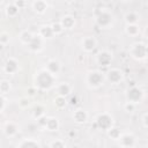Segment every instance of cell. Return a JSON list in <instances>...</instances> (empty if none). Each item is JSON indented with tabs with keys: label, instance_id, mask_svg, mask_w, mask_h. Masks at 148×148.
Masks as SVG:
<instances>
[{
	"label": "cell",
	"instance_id": "6da1fadb",
	"mask_svg": "<svg viewBox=\"0 0 148 148\" xmlns=\"http://www.w3.org/2000/svg\"><path fill=\"white\" fill-rule=\"evenodd\" d=\"M54 81H56V75L50 73L47 69H43L36 74L35 86L40 90H47L51 87H53Z\"/></svg>",
	"mask_w": 148,
	"mask_h": 148
},
{
	"label": "cell",
	"instance_id": "7a4b0ae2",
	"mask_svg": "<svg viewBox=\"0 0 148 148\" xmlns=\"http://www.w3.org/2000/svg\"><path fill=\"white\" fill-rule=\"evenodd\" d=\"M104 81V75L99 71H91L87 75V83L91 88L99 87Z\"/></svg>",
	"mask_w": 148,
	"mask_h": 148
},
{
	"label": "cell",
	"instance_id": "3957f363",
	"mask_svg": "<svg viewBox=\"0 0 148 148\" xmlns=\"http://www.w3.org/2000/svg\"><path fill=\"white\" fill-rule=\"evenodd\" d=\"M112 124H113V119L112 117L106 113V112H103V113H99L96 118V125L98 126V128L101 130H104V131H108L112 127Z\"/></svg>",
	"mask_w": 148,
	"mask_h": 148
},
{
	"label": "cell",
	"instance_id": "277c9868",
	"mask_svg": "<svg viewBox=\"0 0 148 148\" xmlns=\"http://www.w3.org/2000/svg\"><path fill=\"white\" fill-rule=\"evenodd\" d=\"M131 54L133 58L142 60L148 56V46L142 43H136L131 49Z\"/></svg>",
	"mask_w": 148,
	"mask_h": 148
},
{
	"label": "cell",
	"instance_id": "5b68a950",
	"mask_svg": "<svg viewBox=\"0 0 148 148\" xmlns=\"http://www.w3.org/2000/svg\"><path fill=\"white\" fill-rule=\"evenodd\" d=\"M142 97H143V91H142L139 87H136V86L131 87V88L126 91V99H127L128 102L134 103V104L141 102Z\"/></svg>",
	"mask_w": 148,
	"mask_h": 148
},
{
	"label": "cell",
	"instance_id": "8992f818",
	"mask_svg": "<svg viewBox=\"0 0 148 148\" xmlns=\"http://www.w3.org/2000/svg\"><path fill=\"white\" fill-rule=\"evenodd\" d=\"M96 23L101 28H106L112 23V15L108 10H102L96 16Z\"/></svg>",
	"mask_w": 148,
	"mask_h": 148
},
{
	"label": "cell",
	"instance_id": "52a82bcc",
	"mask_svg": "<svg viewBox=\"0 0 148 148\" xmlns=\"http://www.w3.org/2000/svg\"><path fill=\"white\" fill-rule=\"evenodd\" d=\"M106 79L109 82H111L113 84L119 83L123 80V72L118 68H112L106 73Z\"/></svg>",
	"mask_w": 148,
	"mask_h": 148
},
{
	"label": "cell",
	"instance_id": "ba28073f",
	"mask_svg": "<svg viewBox=\"0 0 148 148\" xmlns=\"http://www.w3.org/2000/svg\"><path fill=\"white\" fill-rule=\"evenodd\" d=\"M3 71L7 74H15L18 71V61L14 58H8L3 65Z\"/></svg>",
	"mask_w": 148,
	"mask_h": 148
},
{
	"label": "cell",
	"instance_id": "9c48e42d",
	"mask_svg": "<svg viewBox=\"0 0 148 148\" xmlns=\"http://www.w3.org/2000/svg\"><path fill=\"white\" fill-rule=\"evenodd\" d=\"M112 61V56L108 51H102L97 54V62L103 67H108Z\"/></svg>",
	"mask_w": 148,
	"mask_h": 148
},
{
	"label": "cell",
	"instance_id": "30bf717a",
	"mask_svg": "<svg viewBox=\"0 0 148 148\" xmlns=\"http://www.w3.org/2000/svg\"><path fill=\"white\" fill-rule=\"evenodd\" d=\"M28 47L30 51L32 52H38L42 50L43 47V37L40 35H37V36H34L32 40L28 44Z\"/></svg>",
	"mask_w": 148,
	"mask_h": 148
},
{
	"label": "cell",
	"instance_id": "8fae6325",
	"mask_svg": "<svg viewBox=\"0 0 148 148\" xmlns=\"http://www.w3.org/2000/svg\"><path fill=\"white\" fill-rule=\"evenodd\" d=\"M96 45H97V42L94 37L91 36H88V37H84L82 39V49L86 51V52H91L96 49Z\"/></svg>",
	"mask_w": 148,
	"mask_h": 148
},
{
	"label": "cell",
	"instance_id": "7c38bea8",
	"mask_svg": "<svg viewBox=\"0 0 148 148\" xmlns=\"http://www.w3.org/2000/svg\"><path fill=\"white\" fill-rule=\"evenodd\" d=\"M119 141H120V146L123 147H133L135 145V138L134 135L132 134H121V136L119 138Z\"/></svg>",
	"mask_w": 148,
	"mask_h": 148
},
{
	"label": "cell",
	"instance_id": "4fadbf2b",
	"mask_svg": "<svg viewBox=\"0 0 148 148\" xmlns=\"http://www.w3.org/2000/svg\"><path fill=\"white\" fill-rule=\"evenodd\" d=\"M73 119H74L75 123H77V124H83V123H86L87 119H88V113H87L84 110H82V109H77V110H75L74 113H73Z\"/></svg>",
	"mask_w": 148,
	"mask_h": 148
},
{
	"label": "cell",
	"instance_id": "5bb4252c",
	"mask_svg": "<svg viewBox=\"0 0 148 148\" xmlns=\"http://www.w3.org/2000/svg\"><path fill=\"white\" fill-rule=\"evenodd\" d=\"M32 8L37 14H43L47 9V3L45 0H35L32 3Z\"/></svg>",
	"mask_w": 148,
	"mask_h": 148
},
{
	"label": "cell",
	"instance_id": "9a60e30c",
	"mask_svg": "<svg viewBox=\"0 0 148 148\" xmlns=\"http://www.w3.org/2000/svg\"><path fill=\"white\" fill-rule=\"evenodd\" d=\"M50 73H52L53 75H57L59 72H60V64L57 61V60H49L47 64H46V68Z\"/></svg>",
	"mask_w": 148,
	"mask_h": 148
},
{
	"label": "cell",
	"instance_id": "2e32d148",
	"mask_svg": "<svg viewBox=\"0 0 148 148\" xmlns=\"http://www.w3.org/2000/svg\"><path fill=\"white\" fill-rule=\"evenodd\" d=\"M17 131H18L17 125L15 123H12V121L7 123L6 126H5V128H3V132H5V134L7 136H14L17 133Z\"/></svg>",
	"mask_w": 148,
	"mask_h": 148
},
{
	"label": "cell",
	"instance_id": "e0dca14e",
	"mask_svg": "<svg viewBox=\"0 0 148 148\" xmlns=\"http://www.w3.org/2000/svg\"><path fill=\"white\" fill-rule=\"evenodd\" d=\"M39 35L45 39H50L54 36V32H53V29L51 25H43L39 29Z\"/></svg>",
	"mask_w": 148,
	"mask_h": 148
},
{
	"label": "cell",
	"instance_id": "ac0fdd59",
	"mask_svg": "<svg viewBox=\"0 0 148 148\" xmlns=\"http://www.w3.org/2000/svg\"><path fill=\"white\" fill-rule=\"evenodd\" d=\"M71 91H72V87L66 82H62L57 87V92L60 96H65L66 97V96H68L71 94Z\"/></svg>",
	"mask_w": 148,
	"mask_h": 148
},
{
	"label": "cell",
	"instance_id": "d6986e66",
	"mask_svg": "<svg viewBox=\"0 0 148 148\" xmlns=\"http://www.w3.org/2000/svg\"><path fill=\"white\" fill-rule=\"evenodd\" d=\"M18 147L20 148H27V147L28 148H36V147H40V143L34 139H24L23 141H21L18 143Z\"/></svg>",
	"mask_w": 148,
	"mask_h": 148
},
{
	"label": "cell",
	"instance_id": "ffe728a7",
	"mask_svg": "<svg viewBox=\"0 0 148 148\" xmlns=\"http://www.w3.org/2000/svg\"><path fill=\"white\" fill-rule=\"evenodd\" d=\"M60 23H61V25L64 27V29H72V28L74 27V24H75V20H74L73 16L66 15V16H64V17L61 18Z\"/></svg>",
	"mask_w": 148,
	"mask_h": 148
},
{
	"label": "cell",
	"instance_id": "44dd1931",
	"mask_svg": "<svg viewBox=\"0 0 148 148\" xmlns=\"http://www.w3.org/2000/svg\"><path fill=\"white\" fill-rule=\"evenodd\" d=\"M20 12V8L15 5V3H12V5H8L6 7V15L8 17H15Z\"/></svg>",
	"mask_w": 148,
	"mask_h": 148
},
{
	"label": "cell",
	"instance_id": "7402d4cb",
	"mask_svg": "<svg viewBox=\"0 0 148 148\" xmlns=\"http://www.w3.org/2000/svg\"><path fill=\"white\" fill-rule=\"evenodd\" d=\"M125 21L127 24H136L139 21V15L135 12H128L125 15Z\"/></svg>",
	"mask_w": 148,
	"mask_h": 148
},
{
	"label": "cell",
	"instance_id": "603a6c76",
	"mask_svg": "<svg viewBox=\"0 0 148 148\" xmlns=\"http://www.w3.org/2000/svg\"><path fill=\"white\" fill-rule=\"evenodd\" d=\"M45 128H47L49 131H57L59 128V121H58V119L57 118H53V117L49 118Z\"/></svg>",
	"mask_w": 148,
	"mask_h": 148
},
{
	"label": "cell",
	"instance_id": "cb8c5ba5",
	"mask_svg": "<svg viewBox=\"0 0 148 148\" xmlns=\"http://www.w3.org/2000/svg\"><path fill=\"white\" fill-rule=\"evenodd\" d=\"M32 38H34V35H32L30 31H28V30L22 31L21 35H20V39H21V42H22L23 44H25V45H28V44L32 40Z\"/></svg>",
	"mask_w": 148,
	"mask_h": 148
},
{
	"label": "cell",
	"instance_id": "d4e9b609",
	"mask_svg": "<svg viewBox=\"0 0 148 148\" xmlns=\"http://www.w3.org/2000/svg\"><path fill=\"white\" fill-rule=\"evenodd\" d=\"M125 30H126V34L130 36H136L140 32V28L138 24H127Z\"/></svg>",
	"mask_w": 148,
	"mask_h": 148
},
{
	"label": "cell",
	"instance_id": "484cf974",
	"mask_svg": "<svg viewBox=\"0 0 148 148\" xmlns=\"http://www.w3.org/2000/svg\"><path fill=\"white\" fill-rule=\"evenodd\" d=\"M54 105L58 108V109H62L67 105V101H66V97L65 96H60L58 95L56 98H54Z\"/></svg>",
	"mask_w": 148,
	"mask_h": 148
},
{
	"label": "cell",
	"instance_id": "4316f807",
	"mask_svg": "<svg viewBox=\"0 0 148 148\" xmlns=\"http://www.w3.org/2000/svg\"><path fill=\"white\" fill-rule=\"evenodd\" d=\"M108 134H109V136H110L111 139H113V140H119V138L121 136V132H120V130L117 128V127H111L110 130H108Z\"/></svg>",
	"mask_w": 148,
	"mask_h": 148
},
{
	"label": "cell",
	"instance_id": "83f0119b",
	"mask_svg": "<svg viewBox=\"0 0 148 148\" xmlns=\"http://www.w3.org/2000/svg\"><path fill=\"white\" fill-rule=\"evenodd\" d=\"M44 114H45V108H44L42 104H37V105L35 106L34 111H32V116H34L35 118H39V117H42V116H44Z\"/></svg>",
	"mask_w": 148,
	"mask_h": 148
},
{
	"label": "cell",
	"instance_id": "f1b7e54d",
	"mask_svg": "<svg viewBox=\"0 0 148 148\" xmlns=\"http://www.w3.org/2000/svg\"><path fill=\"white\" fill-rule=\"evenodd\" d=\"M9 90H10V83L6 80H2L0 82V92H1V95H6L7 92H9Z\"/></svg>",
	"mask_w": 148,
	"mask_h": 148
},
{
	"label": "cell",
	"instance_id": "f546056e",
	"mask_svg": "<svg viewBox=\"0 0 148 148\" xmlns=\"http://www.w3.org/2000/svg\"><path fill=\"white\" fill-rule=\"evenodd\" d=\"M51 27H52V29H53V32H54V35H59V34H61V32L64 31V27L61 25V23H60V22L53 23Z\"/></svg>",
	"mask_w": 148,
	"mask_h": 148
},
{
	"label": "cell",
	"instance_id": "4dcf8cb0",
	"mask_svg": "<svg viewBox=\"0 0 148 148\" xmlns=\"http://www.w3.org/2000/svg\"><path fill=\"white\" fill-rule=\"evenodd\" d=\"M0 43H1V45H2V46L7 45V44L9 43V35H8L7 32L2 31V32L0 34Z\"/></svg>",
	"mask_w": 148,
	"mask_h": 148
},
{
	"label": "cell",
	"instance_id": "1f68e13d",
	"mask_svg": "<svg viewBox=\"0 0 148 148\" xmlns=\"http://www.w3.org/2000/svg\"><path fill=\"white\" fill-rule=\"evenodd\" d=\"M50 147H52V148H64V147H66V143L61 140H56V141L50 143Z\"/></svg>",
	"mask_w": 148,
	"mask_h": 148
},
{
	"label": "cell",
	"instance_id": "d6a6232c",
	"mask_svg": "<svg viewBox=\"0 0 148 148\" xmlns=\"http://www.w3.org/2000/svg\"><path fill=\"white\" fill-rule=\"evenodd\" d=\"M29 104H30V101H29L28 97H22V98H20V101H18V105H20L21 108H28Z\"/></svg>",
	"mask_w": 148,
	"mask_h": 148
},
{
	"label": "cell",
	"instance_id": "836d02e7",
	"mask_svg": "<svg viewBox=\"0 0 148 148\" xmlns=\"http://www.w3.org/2000/svg\"><path fill=\"white\" fill-rule=\"evenodd\" d=\"M124 109H125V111H127V112H132V111H134V109H135V104L127 101V102L125 103V105H124Z\"/></svg>",
	"mask_w": 148,
	"mask_h": 148
},
{
	"label": "cell",
	"instance_id": "e575fe53",
	"mask_svg": "<svg viewBox=\"0 0 148 148\" xmlns=\"http://www.w3.org/2000/svg\"><path fill=\"white\" fill-rule=\"evenodd\" d=\"M47 119H49V118L44 114V116H42V117L37 118V123H38V125H39V126L45 127V126H46V123H47Z\"/></svg>",
	"mask_w": 148,
	"mask_h": 148
},
{
	"label": "cell",
	"instance_id": "d590c367",
	"mask_svg": "<svg viewBox=\"0 0 148 148\" xmlns=\"http://www.w3.org/2000/svg\"><path fill=\"white\" fill-rule=\"evenodd\" d=\"M0 103H1L0 111L2 112V111L5 110V106H6V98H5V95H1V97H0Z\"/></svg>",
	"mask_w": 148,
	"mask_h": 148
},
{
	"label": "cell",
	"instance_id": "8d00e7d4",
	"mask_svg": "<svg viewBox=\"0 0 148 148\" xmlns=\"http://www.w3.org/2000/svg\"><path fill=\"white\" fill-rule=\"evenodd\" d=\"M14 3H15L20 9H22V8L25 6V0H16Z\"/></svg>",
	"mask_w": 148,
	"mask_h": 148
},
{
	"label": "cell",
	"instance_id": "74e56055",
	"mask_svg": "<svg viewBox=\"0 0 148 148\" xmlns=\"http://www.w3.org/2000/svg\"><path fill=\"white\" fill-rule=\"evenodd\" d=\"M36 91H37V87L35 86V87H30L29 89H28V95L29 96H34L35 94H36Z\"/></svg>",
	"mask_w": 148,
	"mask_h": 148
},
{
	"label": "cell",
	"instance_id": "f35d334b",
	"mask_svg": "<svg viewBox=\"0 0 148 148\" xmlns=\"http://www.w3.org/2000/svg\"><path fill=\"white\" fill-rule=\"evenodd\" d=\"M142 123H143L145 127L148 128V113H146V114L143 116V118H142Z\"/></svg>",
	"mask_w": 148,
	"mask_h": 148
},
{
	"label": "cell",
	"instance_id": "ab89813d",
	"mask_svg": "<svg viewBox=\"0 0 148 148\" xmlns=\"http://www.w3.org/2000/svg\"><path fill=\"white\" fill-rule=\"evenodd\" d=\"M76 101H77V98H76V96H74V97H72V98H71V102H69V103H71L72 105H75V104L77 103Z\"/></svg>",
	"mask_w": 148,
	"mask_h": 148
},
{
	"label": "cell",
	"instance_id": "60d3db41",
	"mask_svg": "<svg viewBox=\"0 0 148 148\" xmlns=\"http://www.w3.org/2000/svg\"><path fill=\"white\" fill-rule=\"evenodd\" d=\"M146 35H147V37H148V27L146 28Z\"/></svg>",
	"mask_w": 148,
	"mask_h": 148
},
{
	"label": "cell",
	"instance_id": "b9f144b4",
	"mask_svg": "<svg viewBox=\"0 0 148 148\" xmlns=\"http://www.w3.org/2000/svg\"><path fill=\"white\" fill-rule=\"evenodd\" d=\"M123 1H125V2H130V1H132V0H123Z\"/></svg>",
	"mask_w": 148,
	"mask_h": 148
}]
</instances>
